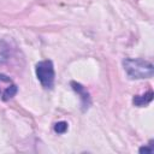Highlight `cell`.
<instances>
[{
  "mask_svg": "<svg viewBox=\"0 0 154 154\" xmlns=\"http://www.w3.org/2000/svg\"><path fill=\"white\" fill-rule=\"evenodd\" d=\"M123 65L130 78H150L154 73L153 64L143 59H125L123 61Z\"/></svg>",
  "mask_w": 154,
  "mask_h": 154,
  "instance_id": "1",
  "label": "cell"
},
{
  "mask_svg": "<svg viewBox=\"0 0 154 154\" xmlns=\"http://www.w3.org/2000/svg\"><path fill=\"white\" fill-rule=\"evenodd\" d=\"M36 76L43 88L51 89L54 84V66L51 60H42L36 64Z\"/></svg>",
  "mask_w": 154,
  "mask_h": 154,
  "instance_id": "2",
  "label": "cell"
},
{
  "mask_svg": "<svg viewBox=\"0 0 154 154\" xmlns=\"http://www.w3.org/2000/svg\"><path fill=\"white\" fill-rule=\"evenodd\" d=\"M17 93V85L6 75L0 73V99L7 101L12 99Z\"/></svg>",
  "mask_w": 154,
  "mask_h": 154,
  "instance_id": "3",
  "label": "cell"
},
{
  "mask_svg": "<svg viewBox=\"0 0 154 154\" xmlns=\"http://www.w3.org/2000/svg\"><path fill=\"white\" fill-rule=\"evenodd\" d=\"M152 100H153V91L149 90V91H147V93L143 94V95H136V96L132 99V102H134L136 106L142 107V106H147Z\"/></svg>",
  "mask_w": 154,
  "mask_h": 154,
  "instance_id": "4",
  "label": "cell"
},
{
  "mask_svg": "<svg viewBox=\"0 0 154 154\" xmlns=\"http://www.w3.org/2000/svg\"><path fill=\"white\" fill-rule=\"evenodd\" d=\"M71 85L73 87V89L81 95V97H82V101H83V105L85 106V107H88V105H89V94H88V91L79 84V83H76V82H72L71 83Z\"/></svg>",
  "mask_w": 154,
  "mask_h": 154,
  "instance_id": "5",
  "label": "cell"
},
{
  "mask_svg": "<svg viewBox=\"0 0 154 154\" xmlns=\"http://www.w3.org/2000/svg\"><path fill=\"white\" fill-rule=\"evenodd\" d=\"M67 130V123L66 122H59L54 125V131L58 134H64Z\"/></svg>",
  "mask_w": 154,
  "mask_h": 154,
  "instance_id": "6",
  "label": "cell"
},
{
  "mask_svg": "<svg viewBox=\"0 0 154 154\" xmlns=\"http://www.w3.org/2000/svg\"><path fill=\"white\" fill-rule=\"evenodd\" d=\"M140 152L141 153H153L154 152V148H153V146L152 144H149V147H142L141 149H140Z\"/></svg>",
  "mask_w": 154,
  "mask_h": 154,
  "instance_id": "7",
  "label": "cell"
}]
</instances>
